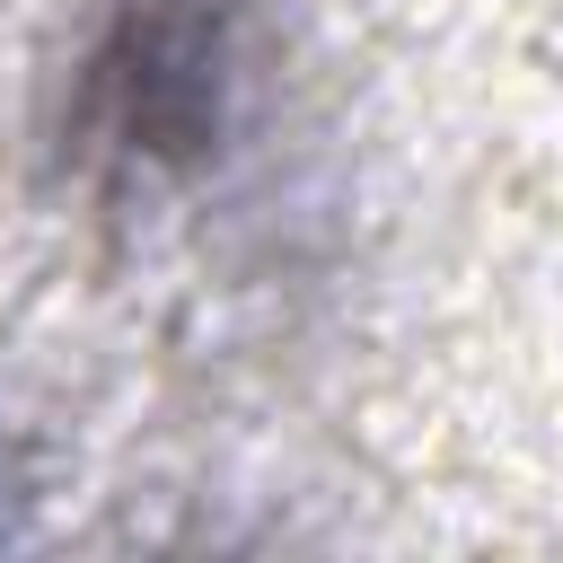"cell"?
I'll list each match as a JSON object with an SVG mask.
<instances>
[{
  "label": "cell",
  "instance_id": "obj_1",
  "mask_svg": "<svg viewBox=\"0 0 563 563\" xmlns=\"http://www.w3.org/2000/svg\"><path fill=\"white\" fill-rule=\"evenodd\" d=\"M202 70H211V35L194 9H167V0L132 9L123 53L106 62V88H123V141H150V150L185 141L202 123V88H211Z\"/></svg>",
  "mask_w": 563,
  "mask_h": 563
}]
</instances>
